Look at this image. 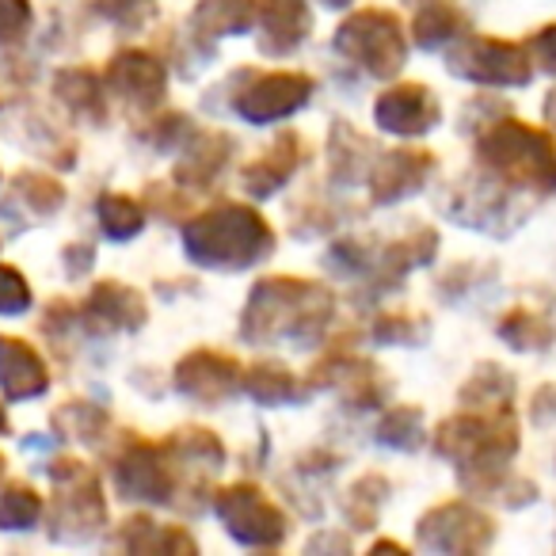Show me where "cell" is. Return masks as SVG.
<instances>
[{
	"label": "cell",
	"instance_id": "cell-1",
	"mask_svg": "<svg viewBox=\"0 0 556 556\" xmlns=\"http://www.w3.org/2000/svg\"><path fill=\"white\" fill-rule=\"evenodd\" d=\"M480 156L507 179L510 187L538 194H556V141L545 130L522 123L492 126Z\"/></svg>",
	"mask_w": 556,
	"mask_h": 556
},
{
	"label": "cell",
	"instance_id": "cell-2",
	"mask_svg": "<svg viewBox=\"0 0 556 556\" xmlns=\"http://www.w3.org/2000/svg\"><path fill=\"white\" fill-rule=\"evenodd\" d=\"M462 73L477 80H488V85H530L533 77V58L530 47H518V42H500V39H477L472 47L462 50L457 58Z\"/></svg>",
	"mask_w": 556,
	"mask_h": 556
},
{
	"label": "cell",
	"instance_id": "cell-3",
	"mask_svg": "<svg viewBox=\"0 0 556 556\" xmlns=\"http://www.w3.org/2000/svg\"><path fill=\"white\" fill-rule=\"evenodd\" d=\"M503 336L510 340V348L518 351H545L548 343L556 340V328L548 317L533 309H515L507 320H503Z\"/></svg>",
	"mask_w": 556,
	"mask_h": 556
},
{
	"label": "cell",
	"instance_id": "cell-4",
	"mask_svg": "<svg viewBox=\"0 0 556 556\" xmlns=\"http://www.w3.org/2000/svg\"><path fill=\"white\" fill-rule=\"evenodd\" d=\"M530 58H533V65H538V70H545V73H553V77H556V24L541 27V31L533 35V39H530Z\"/></svg>",
	"mask_w": 556,
	"mask_h": 556
},
{
	"label": "cell",
	"instance_id": "cell-5",
	"mask_svg": "<svg viewBox=\"0 0 556 556\" xmlns=\"http://www.w3.org/2000/svg\"><path fill=\"white\" fill-rule=\"evenodd\" d=\"M533 419L541 427H556V386L538 389V396H533Z\"/></svg>",
	"mask_w": 556,
	"mask_h": 556
},
{
	"label": "cell",
	"instance_id": "cell-6",
	"mask_svg": "<svg viewBox=\"0 0 556 556\" xmlns=\"http://www.w3.org/2000/svg\"><path fill=\"white\" fill-rule=\"evenodd\" d=\"M545 118H548V123L556 126V92H553V96H548V100H545Z\"/></svg>",
	"mask_w": 556,
	"mask_h": 556
}]
</instances>
